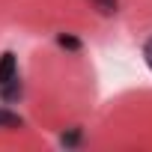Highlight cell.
I'll list each match as a JSON object with an SVG mask.
<instances>
[{"label": "cell", "instance_id": "6da1fadb", "mask_svg": "<svg viewBox=\"0 0 152 152\" xmlns=\"http://www.w3.org/2000/svg\"><path fill=\"white\" fill-rule=\"evenodd\" d=\"M18 81V57L12 51L0 54V87H9Z\"/></svg>", "mask_w": 152, "mask_h": 152}, {"label": "cell", "instance_id": "7a4b0ae2", "mask_svg": "<svg viewBox=\"0 0 152 152\" xmlns=\"http://www.w3.org/2000/svg\"><path fill=\"white\" fill-rule=\"evenodd\" d=\"M21 125H24V119H21L18 113L0 107V128H21Z\"/></svg>", "mask_w": 152, "mask_h": 152}, {"label": "cell", "instance_id": "3957f363", "mask_svg": "<svg viewBox=\"0 0 152 152\" xmlns=\"http://www.w3.org/2000/svg\"><path fill=\"white\" fill-rule=\"evenodd\" d=\"M90 3H93L102 15H116V12H119V0H90Z\"/></svg>", "mask_w": 152, "mask_h": 152}, {"label": "cell", "instance_id": "277c9868", "mask_svg": "<svg viewBox=\"0 0 152 152\" xmlns=\"http://www.w3.org/2000/svg\"><path fill=\"white\" fill-rule=\"evenodd\" d=\"M57 45H60V48H69V51H81V39L66 36V33H60V36H57Z\"/></svg>", "mask_w": 152, "mask_h": 152}, {"label": "cell", "instance_id": "5b68a950", "mask_svg": "<svg viewBox=\"0 0 152 152\" xmlns=\"http://www.w3.org/2000/svg\"><path fill=\"white\" fill-rule=\"evenodd\" d=\"M143 63L149 66V72H152V36L143 42Z\"/></svg>", "mask_w": 152, "mask_h": 152}]
</instances>
